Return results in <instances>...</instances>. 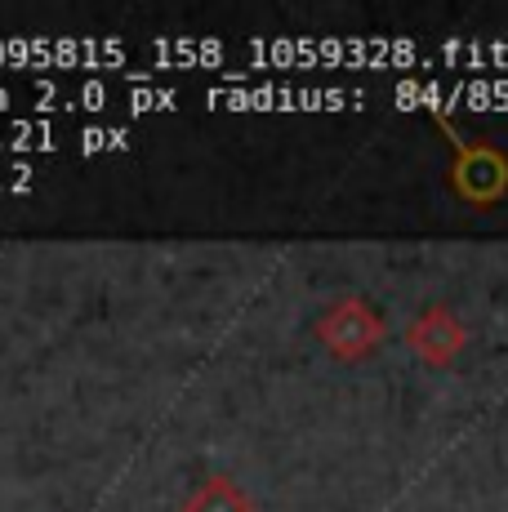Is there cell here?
Wrapping results in <instances>:
<instances>
[{"mask_svg":"<svg viewBox=\"0 0 508 512\" xmlns=\"http://www.w3.org/2000/svg\"><path fill=\"white\" fill-rule=\"evenodd\" d=\"M130 107L134 112H161V107H179V94L174 90H152V85H134Z\"/></svg>","mask_w":508,"mask_h":512,"instance_id":"obj_10","label":"cell"},{"mask_svg":"<svg viewBox=\"0 0 508 512\" xmlns=\"http://www.w3.org/2000/svg\"><path fill=\"white\" fill-rule=\"evenodd\" d=\"M237 58H246L250 67H286V72H299L308 63H370V58H388V45L277 36V41H241Z\"/></svg>","mask_w":508,"mask_h":512,"instance_id":"obj_2","label":"cell"},{"mask_svg":"<svg viewBox=\"0 0 508 512\" xmlns=\"http://www.w3.org/2000/svg\"><path fill=\"white\" fill-rule=\"evenodd\" d=\"M210 107H250V112H263V107H317V112H330V107H348L361 103V94L353 90H290V85H214L205 94Z\"/></svg>","mask_w":508,"mask_h":512,"instance_id":"obj_3","label":"cell"},{"mask_svg":"<svg viewBox=\"0 0 508 512\" xmlns=\"http://www.w3.org/2000/svg\"><path fill=\"white\" fill-rule=\"evenodd\" d=\"M9 103H14V94H9V90H5V85H0V112H5V107H9Z\"/></svg>","mask_w":508,"mask_h":512,"instance_id":"obj_11","label":"cell"},{"mask_svg":"<svg viewBox=\"0 0 508 512\" xmlns=\"http://www.w3.org/2000/svg\"><path fill=\"white\" fill-rule=\"evenodd\" d=\"M237 54V45H228V41H219V36H197V41H152V58L156 63H179V67H214V72H228V58Z\"/></svg>","mask_w":508,"mask_h":512,"instance_id":"obj_7","label":"cell"},{"mask_svg":"<svg viewBox=\"0 0 508 512\" xmlns=\"http://www.w3.org/2000/svg\"><path fill=\"white\" fill-rule=\"evenodd\" d=\"M81 152L94 156V152H121V147H130V130H81Z\"/></svg>","mask_w":508,"mask_h":512,"instance_id":"obj_9","label":"cell"},{"mask_svg":"<svg viewBox=\"0 0 508 512\" xmlns=\"http://www.w3.org/2000/svg\"><path fill=\"white\" fill-rule=\"evenodd\" d=\"M406 339H410V348L428 361V366H446V361L464 348V326H459L446 308H428L424 317L410 326Z\"/></svg>","mask_w":508,"mask_h":512,"instance_id":"obj_6","label":"cell"},{"mask_svg":"<svg viewBox=\"0 0 508 512\" xmlns=\"http://www.w3.org/2000/svg\"><path fill=\"white\" fill-rule=\"evenodd\" d=\"M455 187L468 201H495L508 192V161L495 147H473L455 139Z\"/></svg>","mask_w":508,"mask_h":512,"instance_id":"obj_5","label":"cell"},{"mask_svg":"<svg viewBox=\"0 0 508 512\" xmlns=\"http://www.w3.org/2000/svg\"><path fill=\"white\" fill-rule=\"evenodd\" d=\"M317 334L330 343L335 357L357 361V357H366V352L379 348V339H384V321H379V312L366 308L361 299H344L330 312H321Z\"/></svg>","mask_w":508,"mask_h":512,"instance_id":"obj_4","label":"cell"},{"mask_svg":"<svg viewBox=\"0 0 508 512\" xmlns=\"http://www.w3.org/2000/svg\"><path fill=\"white\" fill-rule=\"evenodd\" d=\"M130 58V49L112 36L99 41H81V36H9L0 41V67H121Z\"/></svg>","mask_w":508,"mask_h":512,"instance_id":"obj_1","label":"cell"},{"mask_svg":"<svg viewBox=\"0 0 508 512\" xmlns=\"http://www.w3.org/2000/svg\"><path fill=\"white\" fill-rule=\"evenodd\" d=\"M183 512H254V508L241 486H232L228 477H210L197 495L183 504Z\"/></svg>","mask_w":508,"mask_h":512,"instance_id":"obj_8","label":"cell"}]
</instances>
